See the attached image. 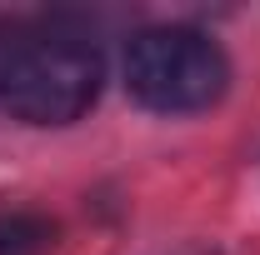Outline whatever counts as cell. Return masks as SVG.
Returning a JSON list of instances; mask_svg holds the SVG:
<instances>
[{
    "label": "cell",
    "instance_id": "obj_1",
    "mask_svg": "<svg viewBox=\"0 0 260 255\" xmlns=\"http://www.w3.org/2000/svg\"><path fill=\"white\" fill-rule=\"evenodd\" d=\"M105 90V55L75 30H35L0 55V110L35 130L85 120Z\"/></svg>",
    "mask_w": 260,
    "mask_h": 255
},
{
    "label": "cell",
    "instance_id": "obj_2",
    "mask_svg": "<svg viewBox=\"0 0 260 255\" xmlns=\"http://www.w3.org/2000/svg\"><path fill=\"white\" fill-rule=\"evenodd\" d=\"M120 80L125 95L150 115H205L230 90V55L195 25H145L125 40Z\"/></svg>",
    "mask_w": 260,
    "mask_h": 255
},
{
    "label": "cell",
    "instance_id": "obj_3",
    "mask_svg": "<svg viewBox=\"0 0 260 255\" xmlns=\"http://www.w3.org/2000/svg\"><path fill=\"white\" fill-rule=\"evenodd\" d=\"M60 240V225L45 210H0V255H50Z\"/></svg>",
    "mask_w": 260,
    "mask_h": 255
}]
</instances>
